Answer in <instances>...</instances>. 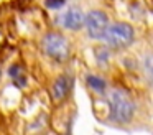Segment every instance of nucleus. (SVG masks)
I'll use <instances>...</instances> for the list:
<instances>
[{
    "label": "nucleus",
    "mask_w": 153,
    "mask_h": 135,
    "mask_svg": "<svg viewBox=\"0 0 153 135\" xmlns=\"http://www.w3.org/2000/svg\"><path fill=\"white\" fill-rule=\"evenodd\" d=\"M135 115V102L123 89H112L109 92V119L114 124H128Z\"/></svg>",
    "instance_id": "1"
},
{
    "label": "nucleus",
    "mask_w": 153,
    "mask_h": 135,
    "mask_svg": "<svg viewBox=\"0 0 153 135\" xmlns=\"http://www.w3.org/2000/svg\"><path fill=\"white\" fill-rule=\"evenodd\" d=\"M102 40L105 41L107 48L125 49L128 46H132L133 41H135V30L130 23H125V22L109 23Z\"/></svg>",
    "instance_id": "2"
},
{
    "label": "nucleus",
    "mask_w": 153,
    "mask_h": 135,
    "mask_svg": "<svg viewBox=\"0 0 153 135\" xmlns=\"http://www.w3.org/2000/svg\"><path fill=\"white\" fill-rule=\"evenodd\" d=\"M41 49L50 59L64 63L71 56V43L63 33L50 31L41 40Z\"/></svg>",
    "instance_id": "3"
},
{
    "label": "nucleus",
    "mask_w": 153,
    "mask_h": 135,
    "mask_svg": "<svg viewBox=\"0 0 153 135\" xmlns=\"http://www.w3.org/2000/svg\"><path fill=\"white\" fill-rule=\"evenodd\" d=\"M84 26L86 33L91 40H102L107 26H109V16L102 10H91L84 16Z\"/></svg>",
    "instance_id": "4"
},
{
    "label": "nucleus",
    "mask_w": 153,
    "mask_h": 135,
    "mask_svg": "<svg viewBox=\"0 0 153 135\" xmlns=\"http://www.w3.org/2000/svg\"><path fill=\"white\" fill-rule=\"evenodd\" d=\"M84 12L77 7H71L64 12V15L61 16V23L66 30H71V31H79L84 26Z\"/></svg>",
    "instance_id": "5"
},
{
    "label": "nucleus",
    "mask_w": 153,
    "mask_h": 135,
    "mask_svg": "<svg viewBox=\"0 0 153 135\" xmlns=\"http://www.w3.org/2000/svg\"><path fill=\"white\" fill-rule=\"evenodd\" d=\"M71 87H73V78L68 74H63L54 81L53 84V89H51V94H53V99L56 102L63 101L69 95L71 92Z\"/></svg>",
    "instance_id": "6"
},
{
    "label": "nucleus",
    "mask_w": 153,
    "mask_h": 135,
    "mask_svg": "<svg viewBox=\"0 0 153 135\" xmlns=\"http://www.w3.org/2000/svg\"><path fill=\"white\" fill-rule=\"evenodd\" d=\"M86 84L91 91H94L96 94H104L107 91V82L105 79H102L100 76L96 74H87L86 76Z\"/></svg>",
    "instance_id": "7"
},
{
    "label": "nucleus",
    "mask_w": 153,
    "mask_h": 135,
    "mask_svg": "<svg viewBox=\"0 0 153 135\" xmlns=\"http://www.w3.org/2000/svg\"><path fill=\"white\" fill-rule=\"evenodd\" d=\"M142 69L146 79L153 84V53H145L142 58Z\"/></svg>",
    "instance_id": "8"
},
{
    "label": "nucleus",
    "mask_w": 153,
    "mask_h": 135,
    "mask_svg": "<svg viewBox=\"0 0 153 135\" xmlns=\"http://www.w3.org/2000/svg\"><path fill=\"white\" fill-rule=\"evenodd\" d=\"M66 3V0H45V5L51 10H58Z\"/></svg>",
    "instance_id": "9"
},
{
    "label": "nucleus",
    "mask_w": 153,
    "mask_h": 135,
    "mask_svg": "<svg viewBox=\"0 0 153 135\" xmlns=\"http://www.w3.org/2000/svg\"><path fill=\"white\" fill-rule=\"evenodd\" d=\"M97 59H99V63H107L109 61V51H107V48H99L97 49Z\"/></svg>",
    "instance_id": "10"
}]
</instances>
